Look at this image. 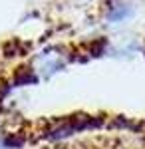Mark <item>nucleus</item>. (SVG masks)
Returning a JSON list of instances; mask_svg holds the SVG:
<instances>
[{
	"label": "nucleus",
	"mask_w": 145,
	"mask_h": 149,
	"mask_svg": "<svg viewBox=\"0 0 145 149\" xmlns=\"http://www.w3.org/2000/svg\"><path fill=\"white\" fill-rule=\"evenodd\" d=\"M131 14H133V8L129 4H112L109 10L105 12V20L112 24H121L127 18H131Z\"/></svg>",
	"instance_id": "obj_2"
},
{
	"label": "nucleus",
	"mask_w": 145,
	"mask_h": 149,
	"mask_svg": "<svg viewBox=\"0 0 145 149\" xmlns=\"http://www.w3.org/2000/svg\"><path fill=\"white\" fill-rule=\"evenodd\" d=\"M36 64H38V70L36 72H40L44 78H50V76H54V74L64 70V66H66V56L64 54H58L56 50H48V52L38 56Z\"/></svg>",
	"instance_id": "obj_1"
}]
</instances>
